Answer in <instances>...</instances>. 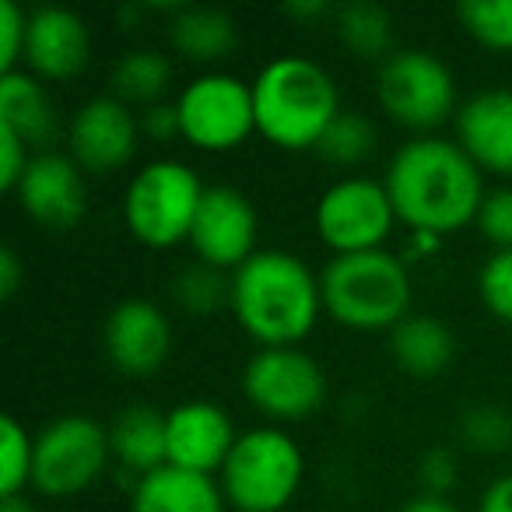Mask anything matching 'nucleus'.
<instances>
[{
	"mask_svg": "<svg viewBox=\"0 0 512 512\" xmlns=\"http://www.w3.org/2000/svg\"><path fill=\"white\" fill-rule=\"evenodd\" d=\"M393 211L411 232L449 235L481 218L484 183L467 151L442 137L407 141L383 179Z\"/></svg>",
	"mask_w": 512,
	"mask_h": 512,
	"instance_id": "f257e3e1",
	"label": "nucleus"
},
{
	"mask_svg": "<svg viewBox=\"0 0 512 512\" xmlns=\"http://www.w3.org/2000/svg\"><path fill=\"white\" fill-rule=\"evenodd\" d=\"M228 306L260 348H299L323 313V288L295 253L260 249L232 274Z\"/></svg>",
	"mask_w": 512,
	"mask_h": 512,
	"instance_id": "f03ea898",
	"label": "nucleus"
},
{
	"mask_svg": "<svg viewBox=\"0 0 512 512\" xmlns=\"http://www.w3.org/2000/svg\"><path fill=\"white\" fill-rule=\"evenodd\" d=\"M253 109L256 134L281 151H316L344 113L334 78L306 57H278L256 74Z\"/></svg>",
	"mask_w": 512,
	"mask_h": 512,
	"instance_id": "7ed1b4c3",
	"label": "nucleus"
},
{
	"mask_svg": "<svg viewBox=\"0 0 512 512\" xmlns=\"http://www.w3.org/2000/svg\"><path fill=\"white\" fill-rule=\"evenodd\" d=\"M323 313L351 330H393L411 309V274L386 249L334 256L320 274Z\"/></svg>",
	"mask_w": 512,
	"mask_h": 512,
	"instance_id": "20e7f679",
	"label": "nucleus"
},
{
	"mask_svg": "<svg viewBox=\"0 0 512 512\" xmlns=\"http://www.w3.org/2000/svg\"><path fill=\"white\" fill-rule=\"evenodd\" d=\"M302 449L281 428H253L239 435L221 467L225 502L239 512H281L302 484Z\"/></svg>",
	"mask_w": 512,
	"mask_h": 512,
	"instance_id": "39448f33",
	"label": "nucleus"
},
{
	"mask_svg": "<svg viewBox=\"0 0 512 512\" xmlns=\"http://www.w3.org/2000/svg\"><path fill=\"white\" fill-rule=\"evenodd\" d=\"M204 190L207 186L190 165L172 158L151 162L130 179L123 197V221L141 246L169 249L183 239L190 242Z\"/></svg>",
	"mask_w": 512,
	"mask_h": 512,
	"instance_id": "423d86ee",
	"label": "nucleus"
},
{
	"mask_svg": "<svg viewBox=\"0 0 512 512\" xmlns=\"http://www.w3.org/2000/svg\"><path fill=\"white\" fill-rule=\"evenodd\" d=\"M113 456L109 432L88 414H64L36 435L32 484L43 495H78L92 488Z\"/></svg>",
	"mask_w": 512,
	"mask_h": 512,
	"instance_id": "0eeeda50",
	"label": "nucleus"
},
{
	"mask_svg": "<svg viewBox=\"0 0 512 512\" xmlns=\"http://www.w3.org/2000/svg\"><path fill=\"white\" fill-rule=\"evenodd\" d=\"M179 137L197 151H232L256 130L253 85L232 74H200L179 92Z\"/></svg>",
	"mask_w": 512,
	"mask_h": 512,
	"instance_id": "6e6552de",
	"label": "nucleus"
},
{
	"mask_svg": "<svg viewBox=\"0 0 512 512\" xmlns=\"http://www.w3.org/2000/svg\"><path fill=\"white\" fill-rule=\"evenodd\" d=\"M379 106L411 130H432L449 120L456 106L453 71L435 53L397 50L379 67Z\"/></svg>",
	"mask_w": 512,
	"mask_h": 512,
	"instance_id": "1a4fd4ad",
	"label": "nucleus"
},
{
	"mask_svg": "<svg viewBox=\"0 0 512 512\" xmlns=\"http://www.w3.org/2000/svg\"><path fill=\"white\" fill-rule=\"evenodd\" d=\"M242 393L260 414L274 421H302L320 411L327 397L316 358L299 348H260L242 369Z\"/></svg>",
	"mask_w": 512,
	"mask_h": 512,
	"instance_id": "9d476101",
	"label": "nucleus"
},
{
	"mask_svg": "<svg viewBox=\"0 0 512 512\" xmlns=\"http://www.w3.org/2000/svg\"><path fill=\"white\" fill-rule=\"evenodd\" d=\"M397 211L383 183L365 176H348L327 186L316 204V232L337 256L383 249Z\"/></svg>",
	"mask_w": 512,
	"mask_h": 512,
	"instance_id": "9b49d317",
	"label": "nucleus"
},
{
	"mask_svg": "<svg viewBox=\"0 0 512 512\" xmlns=\"http://www.w3.org/2000/svg\"><path fill=\"white\" fill-rule=\"evenodd\" d=\"M190 246L197 264L214 271H239L256 249V211L249 197L235 186H207L193 221Z\"/></svg>",
	"mask_w": 512,
	"mask_h": 512,
	"instance_id": "f8f14e48",
	"label": "nucleus"
},
{
	"mask_svg": "<svg viewBox=\"0 0 512 512\" xmlns=\"http://www.w3.org/2000/svg\"><path fill=\"white\" fill-rule=\"evenodd\" d=\"M137 137H141V123L116 95L85 102L67 130L71 158L81 165V172H95V176L123 169L137 155Z\"/></svg>",
	"mask_w": 512,
	"mask_h": 512,
	"instance_id": "ddd939ff",
	"label": "nucleus"
},
{
	"mask_svg": "<svg viewBox=\"0 0 512 512\" xmlns=\"http://www.w3.org/2000/svg\"><path fill=\"white\" fill-rule=\"evenodd\" d=\"M15 193L25 214L53 232L74 228L88 211L85 172L71 155H57V151H43L32 158Z\"/></svg>",
	"mask_w": 512,
	"mask_h": 512,
	"instance_id": "4468645a",
	"label": "nucleus"
},
{
	"mask_svg": "<svg viewBox=\"0 0 512 512\" xmlns=\"http://www.w3.org/2000/svg\"><path fill=\"white\" fill-rule=\"evenodd\" d=\"M172 351V323L155 302L127 299L106 320V355L123 376H155Z\"/></svg>",
	"mask_w": 512,
	"mask_h": 512,
	"instance_id": "2eb2a0df",
	"label": "nucleus"
},
{
	"mask_svg": "<svg viewBox=\"0 0 512 512\" xmlns=\"http://www.w3.org/2000/svg\"><path fill=\"white\" fill-rule=\"evenodd\" d=\"M165 432H169V467L204 477L221 474L235 442H239L232 418L207 400H190V404L172 407L165 414Z\"/></svg>",
	"mask_w": 512,
	"mask_h": 512,
	"instance_id": "dca6fc26",
	"label": "nucleus"
},
{
	"mask_svg": "<svg viewBox=\"0 0 512 512\" xmlns=\"http://www.w3.org/2000/svg\"><path fill=\"white\" fill-rule=\"evenodd\" d=\"M92 36L88 25L67 8H39L29 15L25 64L29 74L46 81H71L88 67Z\"/></svg>",
	"mask_w": 512,
	"mask_h": 512,
	"instance_id": "f3484780",
	"label": "nucleus"
},
{
	"mask_svg": "<svg viewBox=\"0 0 512 512\" xmlns=\"http://www.w3.org/2000/svg\"><path fill=\"white\" fill-rule=\"evenodd\" d=\"M456 144L481 172L512 176V92L491 88L456 113Z\"/></svg>",
	"mask_w": 512,
	"mask_h": 512,
	"instance_id": "a211bd4d",
	"label": "nucleus"
},
{
	"mask_svg": "<svg viewBox=\"0 0 512 512\" xmlns=\"http://www.w3.org/2000/svg\"><path fill=\"white\" fill-rule=\"evenodd\" d=\"M130 512H225V491L214 477L165 463L137 481Z\"/></svg>",
	"mask_w": 512,
	"mask_h": 512,
	"instance_id": "6ab92c4d",
	"label": "nucleus"
},
{
	"mask_svg": "<svg viewBox=\"0 0 512 512\" xmlns=\"http://www.w3.org/2000/svg\"><path fill=\"white\" fill-rule=\"evenodd\" d=\"M0 127L22 137L29 148H46L57 134V113L36 74H0Z\"/></svg>",
	"mask_w": 512,
	"mask_h": 512,
	"instance_id": "aec40b11",
	"label": "nucleus"
},
{
	"mask_svg": "<svg viewBox=\"0 0 512 512\" xmlns=\"http://www.w3.org/2000/svg\"><path fill=\"white\" fill-rule=\"evenodd\" d=\"M109 442H113V456L127 470H134L137 481L169 463L165 414H158L155 407L134 404L116 414L113 428H109Z\"/></svg>",
	"mask_w": 512,
	"mask_h": 512,
	"instance_id": "412c9836",
	"label": "nucleus"
},
{
	"mask_svg": "<svg viewBox=\"0 0 512 512\" xmlns=\"http://www.w3.org/2000/svg\"><path fill=\"white\" fill-rule=\"evenodd\" d=\"M390 351L407 376L432 379L449 369L456 344L449 327L435 316H407L390 330Z\"/></svg>",
	"mask_w": 512,
	"mask_h": 512,
	"instance_id": "4be33fe9",
	"label": "nucleus"
},
{
	"mask_svg": "<svg viewBox=\"0 0 512 512\" xmlns=\"http://www.w3.org/2000/svg\"><path fill=\"white\" fill-rule=\"evenodd\" d=\"M176 53L197 64H211L235 50V22L214 8H179L169 25Z\"/></svg>",
	"mask_w": 512,
	"mask_h": 512,
	"instance_id": "5701e85b",
	"label": "nucleus"
},
{
	"mask_svg": "<svg viewBox=\"0 0 512 512\" xmlns=\"http://www.w3.org/2000/svg\"><path fill=\"white\" fill-rule=\"evenodd\" d=\"M172 85V64L158 50H134L113 67V95L127 106H162Z\"/></svg>",
	"mask_w": 512,
	"mask_h": 512,
	"instance_id": "b1692460",
	"label": "nucleus"
},
{
	"mask_svg": "<svg viewBox=\"0 0 512 512\" xmlns=\"http://www.w3.org/2000/svg\"><path fill=\"white\" fill-rule=\"evenodd\" d=\"M337 32H341L344 46L362 60H386L393 57V18L386 15L379 4L358 0L348 8L337 11Z\"/></svg>",
	"mask_w": 512,
	"mask_h": 512,
	"instance_id": "393cba45",
	"label": "nucleus"
},
{
	"mask_svg": "<svg viewBox=\"0 0 512 512\" xmlns=\"http://www.w3.org/2000/svg\"><path fill=\"white\" fill-rule=\"evenodd\" d=\"M372 148H376V130H372V123L358 113H341L330 123V130L323 134L316 151L323 155V162L348 169V165L365 162V158L372 155Z\"/></svg>",
	"mask_w": 512,
	"mask_h": 512,
	"instance_id": "a878e982",
	"label": "nucleus"
},
{
	"mask_svg": "<svg viewBox=\"0 0 512 512\" xmlns=\"http://www.w3.org/2000/svg\"><path fill=\"white\" fill-rule=\"evenodd\" d=\"M0 449H4V467H0V495L15 498L32 484V460H36V439L22 428L18 418H0Z\"/></svg>",
	"mask_w": 512,
	"mask_h": 512,
	"instance_id": "bb28decb",
	"label": "nucleus"
},
{
	"mask_svg": "<svg viewBox=\"0 0 512 512\" xmlns=\"http://www.w3.org/2000/svg\"><path fill=\"white\" fill-rule=\"evenodd\" d=\"M456 15L481 46L512 53V0H463Z\"/></svg>",
	"mask_w": 512,
	"mask_h": 512,
	"instance_id": "cd10ccee",
	"label": "nucleus"
},
{
	"mask_svg": "<svg viewBox=\"0 0 512 512\" xmlns=\"http://www.w3.org/2000/svg\"><path fill=\"white\" fill-rule=\"evenodd\" d=\"M176 299L190 313L211 316L225 302H232V278H225V271H214L207 264H193L176 278Z\"/></svg>",
	"mask_w": 512,
	"mask_h": 512,
	"instance_id": "c85d7f7f",
	"label": "nucleus"
},
{
	"mask_svg": "<svg viewBox=\"0 0 512 512\" xmlns=\"http://www.w3.org/2000/svg\"><path fill=\"white\" fill-rule=\"evenodd\" d=\"M460 435L477 453H498L512 442V418L498 407H474L463 414Z\"/></svg>",
	"mask_w": 512,
	"mask_h": 512,
	"instance_id": "c756f323",
	"label": "nucleus"
},
{
	"mask_svg": "<svg viewBox=\"0 0 512 512\" xmlns=\"http://www.w3.org/2000/svg\"><path fill=\"white\" fill-rule=\"evenodd\" d=\"M481 299L491 309V316L512 323V249H498L481 271Z\"/></svg>",
	"mask_w": 512,
	"mask_h": 512,
	"instance_id": "7c9ffc66",
	"label": "nucleus"
},
{
	"mask_svg": "<svg viewBox=\"0 0 512 512\" xmlns=\"http://www.w3.org/2000/svg\"><path fill=\"white\" fill-rule=\"evenodd\" d=\"M29 43V15L15 0H0V74L18 71V60H25Z\"/></svg>",
	"mask_w": 512,
	"mask_h": 512,
	"instance_id": "2f4dec72",
	"label": "nucleus"
},
{
	"mask_svg": "<svg viewBox=\"0 0 512 512\" xmlns=\"http://www.w3.org/2000/svg\"><path fill=\"white\" fill-rule=\"evenodd\" d=\"M477 225H481V232L488 235L498 249H512V190L488 193Z\"/></svg>",
	"mask_w": 512,
	"mask_h": 512,
	"instance_id": "473e14b6",
	"label": "nucleus"
},
{
	"mask_svg": "<svg viewBox=\"0 0 512 512\" xmlns=\"http://www.w3.org/2000/svg\"><path fill=\"white\" fill-rule=\"evenodd\" d=\"M29 144L18 134H11L8 127H0V186L15 193L22 183L25 169H29Z\"/></svg>",
	"mask_w": 512,
	"mask_h": 512,
	"instance_id": "72a5a7b5",
	"label": "nucleus"
},
{
	"mask_svg": "<svg viewBox=\"0 0 512 512\" xmlns=\"http://www.w3.org/2000/svg\"><path fill=\"white\" fill-rule=\"evenodd\" d=\"M418 474H421V484H425V495H435V498H442L449 488H453V481H456V460H453V453L449 449H428L425 456H421V463H418Z\"/></svg>",
	"mask_w": 512,
	"mask_h": 512,
	"instance_id": "f704fd0d",
	"label": "nucleus"
},
{
	"mask_svg": "<svg viewBox=\"0 0 512 512\" xmlns=\"http://www.w3.org/2000/svg\"><path fill=\"white\" fill-rule=\"evenodd\" d=\"M141 130L148 137H155V141H169V137L179 134V113H176V102L172 106H151L148 113H144L141 120Z\"/></svg>",
	"mask_w": 512,
	"mask_h": 512,
	"instance_id": "c9c22d12",
	"label": "nucleus"
},
{
	"mask_svg": "<svg viewBox=\"0 0 512 512\" xmlns=\"http://www.w3.org/2000/svg\"><path fill=\"white\" fill-rule=\"evenodd\" d=\"M22 288V260L15 249H0V299H15Z\"/></svg>",
	"mask_w": 512,
	"mask_h": 512,
	"instance_id": "e433bc0d",
	"label": "nucleus"
},
{
	"mask_svg": "<svg viewBox=\"0 0 512 512\" xmlns=\"http://www.w3.org/2000/svg\"><path fill=\"white\" fill-rule=\"evenodd\" d=\"M477 512H512V474L498 477L488 484V491L481 495Z\"/></svg>",
	"mask_w": 512,
	"mask_h": 512,
	"instance_id": "4c0bfd02",
	"label": "nucleus"
},
{
	"mask_svg": "<svg viewBox=\"0 0 512 512\" xmlns=\"http://www.w3.org/2000/svg\"><path fill=\"white\" fill-rule=\"evenodd\" d=\"M404 512H460L456 505H449L446 498H435V495H418L414 502L404 505Z\"/></svg>",
	"mask_w": 512,
	"mask_h": 512,
	"instance_id": "58836bf2",
	"label": "nucleus"
},
{
	"mask_svg": "<svg viewBox=\"0 0 512 512\" xmlns=\"http://www.w3.org/2000/svg\"><path fill=\"white\" fill-rule=\"evenodd\" d=\"M288 15H299V18H320L330 11V4H323V0H309V4H288Z\"/></svg>",
	"mask_w": 512,
	"mask_h": 512,
	"instance_id": "ea45409f",
	"label": "nucleus"
},
{
	"mask_svg": "<svg viewBox=\"0 0 512 512\" xmlns=\"http://www.w3.org/2000/svg\"><path fill=\"white\" fill-rule=\"evenodd\" d=\"M0 512H36L29 505V498H22V495H15V498H4V505H0Z\"/></svg>",
	"mask_w": 512,
	"mask_h": 512,
	"instance_id": "a19ab883",
	"label": "nucleus"
}]
</instances>
